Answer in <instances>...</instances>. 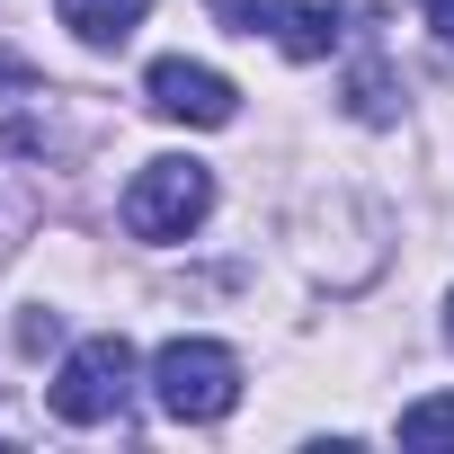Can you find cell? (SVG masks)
Segmentation results:
<instances>
[{
    "instance_id": "cell-10",
    "label": "cell",
    "mask_w": 454,
    "mask_h": 454,
    "mask_svg": "<svg viewBox=\"0 0 454 454\" xmlns=\"http://www.w3.org/2000/svg\"><path fill=\"white\" fill-rule=\"evenodd\" d=\"M427 27H436V36L454 45V0H427Z\"/></svg>"
},
{
    "instance_id": "cell-9",
    "label": "cell",
    "mask_w": 454,
    "mask_h": 454,
    "mask_svg": "<svg viewBox=\"0 0 454 454\" xmlns=\"http://www.w3.org/2000/svg\"><path fill=\"white\" fill-rule=\"evenodd\" d=\"M348 107H356V116H365V125H383V116H392V81H383V72H374V63H365V72H356V81H348Z\"/></svg>"
},
{
    "instance_id": "cell-3",
    "label": "cell",
    "mask_w": 454,
    "mask_h": 454,
    "mask_svg": "<svg viewBox=\"0 0 454 454\" xmlns=\"http://www.w3.org/2000/svg\"><path fill=\"white\" fill-rule=\"evenodd\" d=\"M125 392H134V348L116 339V330H98V339H81L72 356H63V374H54V419L63 427H98V419H116L125 410Z\"/></svg>"
},
{
    "instance_id": "cell-11",
    "label": "cell",
    "mask_w": 454,
    "mask_h": 454,
    "mask_svg": "<svg viewBox=\"0 0 454 454\" xmlns=\"http://www.w3.org/2000/svg\"><path fill=\"white\" fill-rule=\"evenodd\" d=\"M445 339H454V303H445Z\"/></svg>"
},
{
    "instance_id": "cell-5",
    "label": "cell",
    "mask_w": 454,
    "mask_h": 454,
    "mask_svg": "<svg viewBox=\"0 0 454 454\" xmlns=\"http://www.w3.org/2000/svg\"><path fill=\"white\" fill-rule=\"evenodd\" d=\"M143 10H152V0H54V19H63L81 45H125V36L143 27Z\"/></svg>"
},
{
    "instance_id": "cell-6",
    "label": "cell",
    "mask_w": 454,
    "mask_h": 454,
    "mask_svg": "<svg viewBox=\"0 0 454 454\" xmlns=\"http://www.w3.org/2000/svg\"><path fill=\"white\" fill-rule=\"evenodd\" d=\"M277 45H286L294 63H321V54L339 45V10H330V0H286V19H277Z\"/></svg>"
},
{
    "instance_id": "cell-1",
    "label": "cell",
    "mask_w": 454,
    "mask_h": 454,
    "mask_svg": "<svg viewBox=\"0 0 454 454\" xmlns=\"http://www.w3.org/2000/svg\"><path fill=\"white\" fill-rule=\"evenodd\" d=\"M152 401L187 427H214V419H232L241 410V356L223 348V339H169L152 356Z\"/></svg>"
},
{
    "instance_id": "cell-7",
    "label": "cell",
    "mask_w": 454,
    "mask_h": 454,
    "mask_svg": "<svg viewBox=\"0 0 454 454\" xmlns=\"http://www.w3.org/2000/svg\"><path fill=\"white\" fill-rule=\"evenodd\" d=\"M401 445H454V401L436 392V401H410L401 410Z\"/></svg>"
},
{
    "instance_id": "cell-8",
    "label": "cell",
    "mask_w": 454,
    "mask_h": 454,
    "mask_svg": "<svg viewBox=\"0 0 454 454\" xmlns=\"http://www.w3.org/2000/svg\"><path fill=\"white\" fill-rule=\"evenodd\" d=\"M205 10L232 27V36H277V19H286V0H205Z\"/></svg>"
},
{
    "instance_id": "cell-2",
    "label": "cell",
    "mask_w": 454,
    "mask_h": 454,
    "mask_svg": "<svg viewBox=\"0 0 454 454\" xmlns=\"http://www.w3.org/2000/svg\"><path fill=\"white\" fill-rule=\"evenodd\" d=\"M214 214V169L205 160H143L134 187H125V232L134 241H187L196 223Z\"/></svg>"
},
{
    "instance_id": "cell-4",
    "label": "cell",
    "mask_w": 454,
    "mask_h": 454,
    "mask_svg": "<svg viewBox=\"0 0 454 454\" xmlns=\"http://www.w3.org/2000/svg\"><path fill=\"white\" fill-rule=\"evenodd\" d=\"M143 90H152V116H169V125H232L241 116V90L214 63H187V54H160Z\"/></svg>"
}]
</instances>
